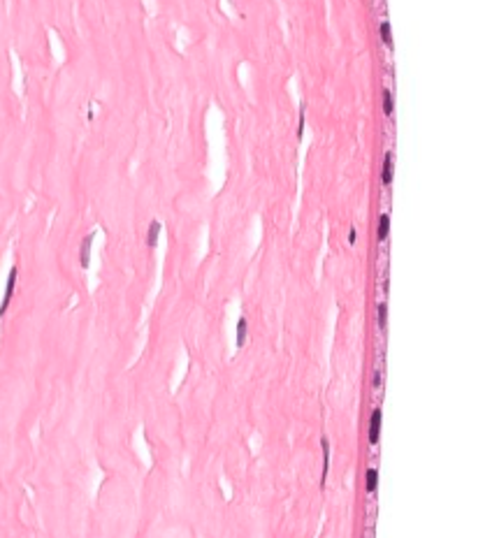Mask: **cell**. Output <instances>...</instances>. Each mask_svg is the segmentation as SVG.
Masks as SVG:
<instances>
[{
    "mask_svg": "<svg viewBox=\"0 0 499 538\" xmlns=\"http://www.w3.org/2000/svg\"><path fill=\"white\" fill-rule=\"evenodd\" d=\"M17 276H19V267H12L10 274H7L5 295H2V302H0V318L7 313V309H10V304H12V297H14V290H17Z\"/></svg>",
    "mask_w": 499,
    "mask_h": 538,
    "instance_id": "cell-1",
    "label": "cell"
},
{
    "mask_svg": "<svg viewBox=\"0 0 499 538\" xmlns=\"http://www.w3.org/2000/svg\"><path fill=\"white\" fill-rule=\"evenodd\" d=\"M381 420H383L381 408H374V411H372V418H369V443H372V445L379 443V434H381Z\"/></svg>",
    "mask_w": 499,
    "mask_h": 538,
    "instance_id": "cell-2",
    "label": "cell"
},
{
    "mask_svg": "<svg viewBox=\"0 0 499 538\" xmlns=\"http://www.w3.org/2000/svg\"><path fill=\"white\" fill-rule=\"evenodd\" d=\"M93 239H96V232L86 234L84 239H82V246H79V264H82L84 269L91 264V246H93Z\"/></svg>",
    "mask_w": 499,
    "mask_h": 538,
    "instance_id": "cell-3",
    "label": "cell"
},
{
    "mask_svg": "<svg viewBox=\"0 0 499 538\" xmlns=\"http://www.w3.org/2000/svg\"><path fill=\"white\" fill-rule=\"evenodd\" d=\"M320 445H323V475H320V485L325 487V480H328V473H330V455H332V445H330L328 436L320 439Z\"/></svg>",
    "mask_w": 499,
    "mask_h": 538,
    "instance_id": "cell-4",
    "label": "cell"
},
{
    "mask_svg": "<svg viewBox=\"0 0 499 538\" xmlns=\"http://www.w3.org/2000/svg\"><path fill=\"white\" fill-rule=\"evenodd\" d=\"M381 181H383V186H390V183H393V153H390V151L383 156Z\"/></svg>",
    "mask_w": 499,
    "mask_h": 538,
    "instance_id": "cell-5",
    "label": "cell"
},
{
    "mask_svg": "<svg viewBox=\"0 0 499 538\" xmlns=\"http://www.w3.org/2000/svg\"><path fill=\"white\" fill-rule=\"evenodd\" d=\"M160 230H163V225H160V221H151V225H149V232H147V244H149L151 248H156V246H158Z\"/></svg>",
    "mask_w": 499,
    "mask_h": 538,
    "instance_id": "cell-6",
    "label": "cell"
},
{
    "mask_svg": "<svg viewBox=\"0 0 499 538\" xmlns=\"http://www.w3.org/2000/svg\"><path fill=\"white\" fill-rule=\"evenodd\" d=\"M246 339H249V323H246V318L242 316L239 320H237V348L244 346Z\"/></svg>",
    "mask_w": 499,
    "mask_h": 538,
    "instance_id": "cell-7",
    "label": "cell"
},
{
    "mask_svg": "<svg viewBox=\"0 0 499 538\" xmlns=\"http://www.w3.org/2000/svg\"><path fill=\"white\" fill-rule=\"evenodd\" d=\"M388 232H390V216L388 213H381L379 216V242H385L388 239Z\"/></svg>",
    "mask_w": 499,
    "mask_h": 538,
    "instance_id": "cell-8",
    "label": "cell"
},
{
    "mask_svg": "<svg viewBox=\"0 0 499 538\" xmlns=\"http://www.w3.org/2000/svg\"><path fill=\"white\" fill-rule=\"evenodd\" d=\"M376 323H379V329H385V325H388V304L385 302L376 304Z\"/></svg>",
    "mask_w": 499,
    "mask_h": 538,
    "instance_id": "cell-9",
    "label": "cell"
},
{
    "mask_svg": "<svg viewBox=\"0 0 499 538\" xmlns=\"http://www.w3.org/2000/svg\"><path fill=\"white\" fill-rule=\"evenodd\" d=\"M393 112H395V102H393V91H383V114L385 116H393Z\"/></svg>",
    "mask_w": 499,
    "mask_h": 538,
    "instance_id": "cell-10",
    "label": "cell"
},
{
    "mask_svg": "<svg viewBox=\"0 0 499 538\" xmlns=\"http://www.w3.org/2000/svg\"><path fill=\"white\" fill-rule=\"evenodd\" d=\"M379 31H381V40H383V44H385L388 49H393V33H390V23H388V21H381V26H379Z\"/></svg>",
    "mask_w": 499,
    "mask_h": 538,
    "instance_id": "cell-11",
    "label": "cell"
},
{
    "mask_svg": "<svg viewBox=\"0 0 499 538\" xmlns=\"http://www.w3.org/2000/svg\"><path fill=\"white\" fill-rule=\"evenodd\" d=\"M379 487V471L376 469H367V492H376Z\"/></svg>",
    "mask_w": 499,
    "mask_h": 538,
    "instance_id": "cell-12",
    "label": "cell"
},
{
    "mask_svg": "<svg viewBox=\"0 0 499 538\" xmlns=\"http://www.w3.org/2000/svg\"><path fill=\"white\" fill-rule=\"evenodd\" d=\"M304 112H307V109H304V107H302V109H299V123H298V132H295V135H298V139H302V137H304Z\"/></svg>",
    "mask_w": 499,
    "mask_h": 538,
    "instance_id": "cell-13",
    "label": "cell"
},
{
    "mask_svg": "<svg viewBox=\"0 0 499 538\" xmlns=\"http://www.w3.org/2000/svg\"><path fill=\"white\" fill-rule=\"evenodd\" d=\"M379 385H381V371H379V369H374V374H372V388L376 390Z\"/></svg>",
    "mask_w": 499,
    "mask_h": 538,
    "instance_id": "cell-14",
    "label": "cell"
},
{
    "mask_svg": "<svg viewBox=\"0 0 499 538\" xmlns=\"http://www.w3.org/2000/svg\"><path fill=\"white\" fill-rule=\"evenodd\" d=\"M355 242H358V232H355V228H350L349 230V244L350 246H355Z\"/></svg>",
    "mask_w": 499,
    "mask_h": 538,
    "instance_id": "cell-15",
    "label": "cell"
}]
</instances>
